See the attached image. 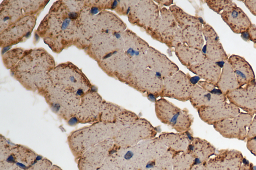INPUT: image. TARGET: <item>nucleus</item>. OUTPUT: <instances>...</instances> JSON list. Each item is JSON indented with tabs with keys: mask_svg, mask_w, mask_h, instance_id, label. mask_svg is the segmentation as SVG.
Segmentation results:
<instances>
[{
	"mask_svg": "<svg viewBox=\"0 0 256 170\" xmlns=\"http://www.w3.org/2000/svg\"><path fill=\"white\" fill-rule=\"evenodd\" d=\"M86 0H58L52 4L36 33L54 52L74 45L76 21Z\"/></svg>",
	"mask_w": 256,
	"mask_h": 170,
	"instance_id": "nucleus-1",
	"label": "nucleus"
},
{
	"mask_svg": "<svg viewBox=\"0 0 256 170\" xmlns=\"http://www.w3.org/2000/svg\"><path fill=\"white\" fill-rule=\"evenodd\" d=\"M56 66L54 58L45 49L34 48L27 50L10 73L26 90L39 94L50 84V73Z\"/></svg>",
	"mask_w": 256,
	"mask_h": 170,
	"instance_id": "nucleus-2",
	"label": "nucleus"
},
{
	"mask_svg": "<svg viewBox=\"0 0 256 170\" xmlns=\"http://www.w3.org/2000/svg\"><path fill=\"white\" fill-rule=\"evenodd\" d=\"M118 129L115 124L99 121L71 132L67 142L75 161L89 149L112 139Z\"/></svg>",
	"mask_w": 256,
	"mask_h": 170,
	"instance_id": "nucleus-3",
	"label": "nucleus"
},
{
	"mask_svg": "<svg viewBox=\"0 0 256 170\" xmlns=\"http://www.w3.org/2000/svg\"><path fill=\"white\" fill-rule=\"evenodd\" d=\"M50 84L82 97L94 86L76 66L70 62L56 66L50 73Z\"/></svg>",
	"mask_w": 256,
	"mask_h": 170,
	"instance_id": "nucleus-4",
	"label": "nucleus"
},
{
	"mask_svg": "<svg viewBox=\"0 0 256 170\" xmlns=\"http://www.w3.org/2000/svg\"><path fill=\"white\" fill-rule=\"evenodd\" d=\"M42 156L0 135V170H27Z\"/></svg>",
	"mask_w": 256,
	"mask_h": 170,
	"instance_id": "nucleus-5",
	"label": "nucleus"
},
{
	"mask_svg": "<svg viewBox=\"0 0 256 170\" xmlns=\"http://www.w3.org/2000/svg\"><path fill=\"white\" fill-rule=\"evenodd\" d=\"M43 96L51 111L66 122L75 119L81 97L69 91L50 84L39 93Z\"/></svg>",
	"mask_w": 256,
	"mask_h": 170,
	"instance_id": "nucleus-6",
	"label": "nucleus"
},
{
	"mask_svg": "<svg viewBox=\"0 0 256 170\" xmlns=\"http://www.w3.org/2000/svg\"><path fill=\"white\" fill-rule=\"evenodd\" d=\"M129 22L144 29L148 34L155 30L162 18L160 6L152 0H135L128 13Z\"/></svg>",
	"mask_w": 256,
	"mask_h": 170,
	"instance_id": "nucleus-7",
	"label": "nucleus"
},
{
	"mask_svg": "<svg viewBox=\"0 0 256 170\" xmlns=\"http://www.w3.org/2000/svg\"><path fill=\"white\" fill-rule=\"evenodd\" d=\"M155 111L162 122L179 132L188 130L193 122L188 110L181 109L163 98L156 101Z\"/></svg>",
	"mask_w": 256,
	"mask_h": 170,
	"instance_id": "nucleus-8",
	"label": "nucleus"
},
{
	"mask_svg": "<svg viewBox=\"0 0 256 170\" xmlns=\"http://www.w3.org/2000/svg\"><path fill=\"white\" fill-rule=\"evenodd\" d=\"M124 47L121 34L100 32L92 38L85 50L98 63L112 54L124 50Z\"/></svg>",
	"mask_w": 256,
	"mask_h": 170,
	"instance_id": "nucleus-9",
	"label": "nucleus"
},
{
	"mask_svg": "<svg viewBox=\"0 0 256 170\" xmlns=\"http://www.w3.org/2000/svg\"><path fill=\"white\" fill-rule=\"evenodd\" d=\"M126 83L142 93L157 97L160 96L164 79L148 68L134 67Z\"/></svg>",
	"mask_w": 256,
	"mask_h": 170,
	"instance_id": "nucleus-10",
	"label": "nucleus"
},
{
	"mask_svg": "<svg viewBox=\"0 0 256 170\" xmlns=\"http://www.w3.org/2000/svg\"><path fill=\"white\" fill-rule=\"evenodd\" d=\"M98 64L108 75L125 83L135 67L134 62L124 50L112 54Z\"/></svg>",
	"mask_w": 256,
	"mask_h": 170,
	"instance_id": "nucleus-11",
	"label": "nucleus"
},
{
	"mask_svg": "<svg viewBox=\"0 0 256 170\" xmlns=\"http://www.w3.org/2000/svg\"><path fill=\"white\" fill-rule=\"evenodd\" d=\"M104 100L92 89L81 97L76 114V124H91L100 121Z\"/></svg>",
	"mask_w": 256,
	"mask_h": 170,
	"instance_id": "nucleus-12",
	"label": "nucleus"
},
{
	"mask_svg": "<svg viewBox=\"0 0 256 170\" xmlns=\"http://www.w3.org/2000/svg\"><path fill=\"white\" fill-rule=\"evenodd\" d=\"M36 16L28 15L8 26L0 32V46L7 47L25 41L36 25Z\"/></svg>",
	"mask_w": 256,
	"mask_h": 170,
	"instance_id": "nucleus-13",
	"label": "nucleus"
},
{
	"mask_svg": "<svg viewBox=\"0 0 256 170\" xmlns=\"http://www.w3.org/2000/svg\"><path fill=\"white\" fill-rule=\"evenodd\" d=\"M252 165L235 149H222L208 163V170H252Z\"/></svg>",
	"mask_w": 256,
	"mask_h": 170,
	"instance_id": "nucleus-14",
	"label": "nucleus"
},
{
	"mask_svg": "<svg viewBox=\"0 0 256 170\" xmlns=\"http://www.w3.org/2000/svg\"><path fill=\"white\" fill-rule=\"evenodd\" d=\"M190 76L179 70L173 75L164 79L162 97H168L180 101L189 100L192 85Z\"/></svg>",
	"mask_w": 256,
	"mask_h": 170,
	"instance_id": "nucleus-15",
	"label": "nucleus"
},
{
	"mask_svg": "<svg viewBox=\"0 0 256 170\" xmlns=\"http://www.w3.org/2000/svg\"><path fill=\"white\" fill-rule=\"evenodd\" d=\"M0 10V32L26 15H36L32 0H4Z\"/></svg>",
	"mask_w": 256,
	"mask_h": 170,
	"instance_id": "nucleus-16",
	"label": "nucleus"
},
{
	"mask_svg": "<svg viewBox=\"0 0 256 170\" xmlns=\"http://www.w3.org/2000/svg\"><path fill=\"white\" fill-rule=\"evenodd\" d=\"M254 116L247 113L240 112L232 119H226L214 125V128L223 137L246 141L248 128Z\"/></svg>",
	"mask_w": 256,
	"mask_h": 170,
	"instance_id": "nucleus-17",
	"label": "nucleus"
},
{
	"mask_svg": "<svg viewBox=\"0 0 256 170\" xmlns=\"http://www.w3.org/2000/svg\"><path fill=\"white\" fill-rule=\"evenodd\" d=\"M124 51L137 68H147L146 54L150 45L132 30L126 29L122 34Z\"/></svg>",
	"mask_w": 256,
	"mask_h": 170,
	"instance_id": "nucleus-18",
	"label": "nucleus"
},
{
	"mask_svg": "<svg viewBox=\"0 0 256 170\" xmlns=\"http://www.w3.org/2000/svg\"><path fill=\"white\" fill-rule=\"evenodd\" d=\"M114 145L113 139H109L88 150L76 161L78 170H98Z\"/></svg>",
	"mask_w": 256,
	"mask_h": 170,
	"instance_id": "nucleus-19",
	"label": "nucleus"
},
{
	"mask_svg": "<svg viewBox=\"0 0 256 170\" xmlns=\"http://www.w3.org/2000/svg\"><path fill=\"white\" fill-rule=\"evenodd\" d=\"M226 97L230 103L246 113L252 116L256 114V82L240 87Z\"/></svg>",
	"mask_w": 256,
	"mask_h": 170,
	"instance_id": "nucleus-20",
	"label": "nucleus"
},
{
	"mask_svg": "<svg viewBox=\"0 0 256 170\" xmlns=\"http://www.w3.org/2000/svg\"><path fill=\"white\" fill-rule=\"evenodd\" d=\"M162 20L158 27L150 35L154 39L172 48V43L178 28V24L170 10L160 6Z\"/></svg>",
	"mask_w": 256,
	"mask_h": 170,
	"instance_id": "nucleus-21",
	"label": "nucleus"
},
{
	"mask_svg": "<svg viewBox=\"0 0 256 170\" xmlns=\"http://www.w3.org/2000/svg\"><path fill=\"white\" fill-rule=\"evenodd\" d=\"M198 112L200 118L210 125L233 118L240 112L238 107L227 101L200 108Z\"/></svg>",
	"mask_w": 256,
	"mask_h": 170,
	"instance_id": "nucleus-22",
	"label": "nucleus"
},
{
	"mask_svg": "<svg viewBox=\"0 0 256 170\" xmlns=\"http://www.w3.org/2000/svg\"><path fill=\"white\" fill-rule=\"evenodd\" d=\"M202 34L206 44L202 51L206 57L218 63L226 61L228 57L220 42L219 36L212 27L208 23L203 25Z\"/></svg>",
	"mask_w": 256,
	"mask_h": 170,
	"instance_id": "nucleus-23",
	"label": "nucleus"
},
{
	"mask_svg": "<svg viewBox=\"0 0 256 170\" xmlns=\"http://www.w3.org/2000/svg\"><path fill=\"white\" fill-rule=\"evenodd\" d=\"M147 68L162 79L170 77L179 71L178 66L166 55L150 46L146 54Z\"/></svg>",
	"mask_w": 256,
	"mask_h": 170,
	"instance_id": "nucleus-24",
	"label": "nucleus"
},
{
	"mask_svg": "<svg viewBox=\"0 0 256 170\" xmlns=\"http://www.w3.org/2000/svg\"><path fill=\"white\" fill-rule=\"evenodd\" d=\"M220 14L224 22L236 34L247 32L252 24L246 13L234 2L228 5Z\"/></svg>",
	"mask_w": 256,
	"mask_h": 170,
	"instance_id": "nucleus-25",
	"label": "nucleus"
},
{
	"mask_svg": "<svg viewBox=\"0 0 256 170\" xmlns=\"http://www.w3.org/2000/svg\"><path fill=\"white\" fill-rule=\"evenodd\" d=\"M192 106L197 110L200 108L212 106L227 101L226 97L222 93L210 92L200 85H193L190 97Z\"/></svg>",
	"mask_w": 256,
	"mask_h": 170,
	"instance_id": "nucleus-26",
	"label": "nucleus"
},
{
	"mask_svg": "<svg viewBox=\"0 0 256 170\" xmlns=\"http://www.w3.org/2000/svg\"><path fill=\"white\" fill-rule=\"evenodd\" d=\"M228 62L232 67L240 87L256 82L254 70L244 58L232 54L228 57Z\"/></svg>",
	"mask_w": 256,
	"mask_h": 170,
	"instance_id": "nucleus-27",
	"label": "nucleus"
},
{
	"mask_svg": "<svg viewBox=\"0 0 256 170\" xmlns=\"http://www.w3.org/2000/svg\"><path fill=\"white\" fill-rule=\"evenodd\" d=\"M222 67L220 63L206 58L187 68L204 81L216 85L221 73Z\"/></svg>",
	"mask_w": 256,
	"mask_h": 170,
	"instance_id": "nucleus-28",
	"label": "nucleus"
},
{
	"mask_svg": "<svg viewBox=\"0 0 256 170\" xmlns=\"http://www.w3.org/2000/svg\"><path fill=\"white\" fill-rule=\"evenodd\" d=\"M96 23L98 33L106 32L122 34L126 28V23L119 17L106 10H102L96 14Z\"/></svg>",
	"mask_w": 256,
	"mask_h": 170,
	"instance_id": "nucleus-29",
	"label": "nucleus"
},
{
	"mask_svg": "<svg viewBox=\"0 0 256 170\" xmlns=\"http://www.w3.org/2000/svg\"><path fill=\"white\" fill-rule=\"evenodd\" d=\"M174 53L186 68L196 64L206 57L202 50L191 48L184 43H180L174 48Z\"/></svg>",
	"mask_w": 256,
	"mask_h": 170,
	"instance_id": "nucleus-30",
	"label": "nucleus"
},
{
	"mask_svg": "<svg viewBox=\"0 0 256 170\" xmlns=\"http://www.w3.org/2000/svg\"><path fill=\"white\" fill-rule=\"evenodd\" d=\"M216 86L226 96L230 92L240 87L234 71L228 60L224 63Z\"/></svg>",
	"mask_w": 256,
	"mask_h": 170,
	"instance_id": "nucleus-31",
	"label": "nucleus"
},
{
	"mask_svg": "<svg viewBox=\"0 0 256 170\" xmlns=\"http://www.w3.org/2000/svg\"><path fill=\"white\" fill-rule=\"evenodd\" d=\"M170 10L172 14L178 27L180 29L188 26L204 25L206 23L201 18L187 13L175 4L170 7Z\"/></svg>",
	"mask_w": 256,
	"mask_h": 170,
	"instance_id": "nucleus-32",
	"label": "nucleus"
},
{
	"mask_svg": "<svg viewBox=\"0 0 256 170\" xmlns=\"http://www.w3.org/2000/svg\"><path fill=\"white\" fill-rule=\"evenodd\" d=\"M27 50L14 48L2 55L4 64L8 69H12L24 55Z\"/></svg>",
	"mask_w": 256,
	"mask_h": 170,
	"instance_id": "nucleus-33",
	"label": "nucleus"
},
{
	"mask_svg": "<svg viewBox=\"0 0 256 170\" xmlns=\"http://www.w3.org/2000/svg\"><path fill=\"white\" fill-rule=\"evenodd\" d=\"M210 9L218 14L220 13L233 2L230 0H208L204 1Z\"/></svg>",
	"mask_w": 256,
	"mask_h": 170,
	"instance_id": "nucleus-34",
	"label": "nucleus"
},
{
	"mask_svg": "<svg viewBox=\"0 0 256 170\" xmlns=\"http://www.w3.org/2000/svg\"><path fill=\"white\" fill-rule=\"evenodd\" d=\"M52 165L50 160L42 156L27 170H50Z\"/></svg>",
	"mask_w": 256,
	"mask_h": 170,
	"instance_id": "nucleus-35",
	"label": "nucleus"
},
{
	"mask_svg": "<svg viewBox=\"0 0 256 170\" xmlns=\"http://www.w3.org/2000/svg\"><path fill=\"white\" fill-rule=\"evenodd\" d=\"M134 2L135 0H118V3L114 10L120 15H127L130 9Z\"/></svg>",
	"mask_w": 256,
	"mask_h": 170,
	"instance_id": "nucleus-36",
	"label": "nucleus"
},
{
	"mask_svg": "<svg viewBox=\"0 0 256 170\" xmlns=\"http://www.w3.org/2000/svg\"><path fill=\"white\" fill-rule=\"evenodd\" d=\"M242 38L246 41H251L256 48V25L252 24L247 32L241 34Z\"/></svg>",
	"mask_w": 256,
	"mask_h": 170,
	"instance_id": "nucleus-37",
	"label": "nucleus"
},
{
	"mask_svg": "<svg viewBox=\"0 0 256 170\" xmlns=\"http://www.w3.org/2000/svg\"><path fill=\"white\" fill-rule=\"evenodd\" d=\"M256 138V114L248 127L246 141Z\"/></svg>",
	"mask_w": 256,
	"mask_h": 170,
	"instance_id": "nucleus-38",
	"label": "nucleus"
},
{
	"mask_svg": "<svg viewBox=\"0 0 256 170\" xmlns=\"http://www.w3.org/2000/svg\"><path fill=\"white\" fill-rule=\"evenodd\" d=\"M244 2L246 6L254 16H256V0H244Z\"/></svg>",
	"mask_w": 256,
	"mask_h": 170,
	"instance_id": "nucleus-39",
	"label": "nucleus"
},
{
	"mask_svg": "<svg viewBox=\"0 0 256 170\" xmlns=\"http://www.w3.org/2000/svg\"><path fill=\"white\" fill-rule=\"evenodd\" d=\"M246 147L248 150L256 157V138L246 141Z\"/></svg>",
	"mask_w": 256,
	"mask_h": 170,
	"instance_id": "nucleus-40",
	"label": "nucleus"
},
{
	"mask_svg": "<svg viewBox=\"0 0 256 170\" xmlns=\"http://www.w3.org/2000/svg\"><path fill=\"white\" fill-rule=\"evenodd\" d=\"M132 156H133V154H132V152H128L126 153V155H124V158L126 159L129 160L130 158H132Z\"/></svg>",
	"mask_w": 256,
	"mask_h": 170,
	"instance_id": "nucleus-41",
	"label": "nucleus"
}]
</instances>
